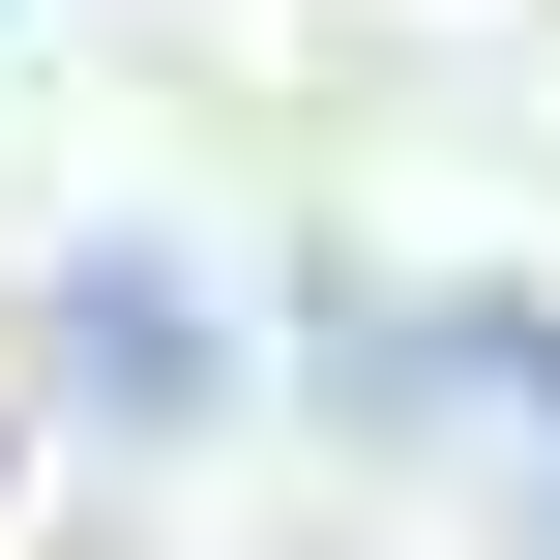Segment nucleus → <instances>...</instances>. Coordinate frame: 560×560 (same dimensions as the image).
Returning a JSON list of instances; mask_svg holds the SVG:
<instances>
[{"instance_id":"obj_1","label":"nucleus","mask_w":560,"mask_h":560,"mask_svg":"<svg viewBox=\"0 0 560 560\" xmlns=\"http://www.w3.org/2000/svg\"><path fill=\"white\" fill-rule=\"evenodd\" d=\"M59 384H89V413H207V384H236V325H207V266H148V236H89V266H59Z\"/></svg>"},{"instance_id":"obj_2","label":"nucleus","mask_w":560,"mask_h":560,"mask_svg":"<svg viewBox=\"0 0 560 560\" xmlns=\"http://www.w3.org/2000/svg\"><path fill=\"white\" fill-rule=\"evenodd\" d=\"M384 384H443V413H560V295H472V325H413Z\"/></svg>"}]
</instances>
